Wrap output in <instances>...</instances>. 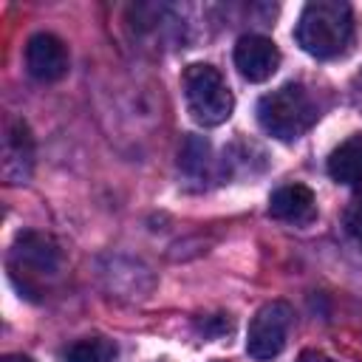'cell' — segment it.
<instances>
[{"label": "cell", "mask_w": 362, "mask_h": 362, "mask_svg": "<svg viewBox=\"0 0 362 362\" xmlns=\"http://www.w3.org/2000/svg\"><path fill=\"white\" fill-rule=\"evenodd\" d=\"M116 345L105 337H90L79 339L65 351V362H113Z\"/></svg>", "instance_id": "obj_11"}, {"label": "cell", "mask_w": 362, "mask_h": 362, "mask_svg": "<svg viewBox=\"0 0 362 362\" xmlns=\"http://www.w3.org/2000/svg\"><path fill=\"white\" fill-rule=\"evenodd\" d=\"M300 48L317 59H334L354 40V11L342 0H311L294 28Z\"/></svg>", "instance_id": "obj_1"}, {"label": "cell", "mask_w": 362, "mask_h": 362, "mask_svg": "<svg viewBox=\"0 0 362 362\" xmlns=\"http://www.w3.org/2000/svg\"><path fill=\"white\" fill-rule=\"evenodd\" d=\"M317 116H320L317 102L297 82H286L277 90L263 93L260 102H257V122H260V127L269 136L280 139V141L300 139L317 122Z\"/></svg>", "instance_id": "obj_2"}, {"label": "cell", "mask_w": 362, "mask_h": 362, "mask_svg": "<svg viewBox=\"0 0 362 362\" xmlns=\"http://www.w3.org/2000/svg\"><path fill=\"white\" fill-rule=\"evenodd\" d=\"M31 161H34V141L25 122L8 119L6 136H3V175L11 184H20L28 178Z\"/></svg>", "instance_id": "obj_8"}, {"label": "cell", "mask_w": 362, "mask_h": 362, "mask_svg": "<svg viewBox=\"0 0 362 362\" xmlns=\"http://www.w3.org/2000/svg\"><path fill=\"white\" fill-rule=\"evenodd\" d=\"M184 96H187V107L192 113V119L204 127H215L223 124L232 116L235 99L232 90L226 85V79L221 76L218 68L206 65V62H192L184 71Z\"/></svg>", "instance_id": "obj_3"}, {"label": "cell", "mask_w": 362, "mask_h": 362, "mask_svg": "<svg viewBox=\"0 0 362 362\" xmlns=\"http://www.w3.org/2000/svg\"><path fill=\"white\" fill-rule=\"evenodd\" d=\"M297 362H334V359L325 356V354H320V351H303V354L297 356Z\"/></svg>", "instance_id": "obj_15"}, {"label": "cell", "mask_w": 362, "mask_h": 362, "mask_svg": "<svg viewBox=\"0 0 362 362\" xmlns=\"http://www.w3.org/2000/svg\"><path fill=\"white\" fill-rule=\"evenodd\" d=\"M62 255L59 246L40 232H20L11 246V277L17 280L20 291L28 297L40 294V280L54 277L59 272Z\"/></svg>", "instance_id": "obj_4"}, {"label": "cell", "mask_w": 362, "mask_h": 362, "mask_svg": "<svg viewBox=\"0 0 362 362\" xmlns=\"http://www.w3.org/2000/svg\"><path fill=\"white\" fill-rule=\"evenodd\" d=\"M25 68L40 82H57L68 74V48L57 34L40 31L25 42Z\"/></svg>", "instance_id": "obj_6"}, {"label": "cell", "mask_w": 362, "mask_h": 362, "mask_svg": "<svg viewBox=\"0 0 362 362\" xmlns=\"http://www.w3.org/2000/svg\"><path fill=\"white\" fill-rule=\"evenodd\" d=\"M288 328H291V305L288 303L272 300V303L260 305L246 331V354L257 362L274 359L286 348Z\"/></svg>", "instance_id": "obj_5"}, {"label": "cell", "mask_w": 362, "mask_h": 362, "mask_svg": "<svg viewBox=\"0 0 362 362\" xmlns=\"http://www.w3.org/2000/svg\"><path fill=\"white\" fill-rule=\"evenodd\" d=\"M235 65L243 79L249 82H266L277 65H280V51L269 37L260 34H246L235 45Z\"/></svg>", "instance_id": "obj_7"}, {"label": "cell", "mask_w": 362, "mask_h": 362, "mask_svg": "<svg viewBox=\"0 0 362 362\" xmlns=\"http://www.w3.org/2000/svg\"><path fill=\"white\" fill-rule=\"evenodd\" d=\"M269 215L286 223H308L317 215L314 192L305 184H283L269 198Z\"/></svg>", "instance_id": "obj_9"}, {"label": "cell", "mask_w": 362, "mask_h": 362, "mask_svg": "<svg viewBox=\"0 0 362 362\" xmlns=\"http://www.w3.org/2000/svg\"><path fill=\"white\" fill-rule=\"evenodd\" d=\"M206 158H209V144L201 141V139H187L184 150H181V167L187 173H201L206 167Z\"/></svg>", "instance_id": "obj_12"}, {"label": "cell", "mask_w": 362, "mask_h": 362, "mask_svg": "<svg viewBox=\"0 0 362 362\" xmlns=\"http://www.w3.org/2000/svg\"><path fill=\"white\" fill-rule=\"evenodd\" d=\"M351 189H354V195L362 201V170H359V173H356V178L351 181Z\"/></svg>", "instance_id": "obj_16"}, {"label": "cell", "mask_w": 362, "mask_h": 362, "mask_svg": "<svg viewBox=\"0 0 362 362\" xmlns=\"http://www.w3.org/2000/svg\"><path fill=\"white\" fill-rule=\"evenodd\" d=\"M3 362H34V359L23 356V354H8V356H3Z\"/></svg>", "instance_id": "obj_17"}, {"label": "cell", "mask_w": 362, "mask_h": 362, "mask_svg": "<svg viewBox=\"0 0 362 362\" xmlns=\"http://www.w3.org/2000/svg\"><path fill=\"white\" fill-rule=\"evenodd\" d=\"M362 170V133L345 139L328 158V175L339 184H348L356 178V173Z\"/></svg>", "instance_id": "obj_10"}, {"label": "cell", "mask_w": 362, "mask_h": 362, "mask_svg": "<svg viewBox=\"0 0 362 362\" xmlns=\"http://www.w3.org/2000/svg\"><path fill=\"white\" fill-rule=\"evenodd\" d=\"M342 223H345V232L362 246V201L359 204H351L342 215Z\"/></svg>", "instance_id": "obj_13"}, {"label": "cell", "mask_w": 362, "mask_h": 362, "mask_svg": "<svg viewBox=\"0 0 362 362\" xmlns=\"http://www.w3.org/2000/svg\"><path fill=\"white\" fill-rule=\"evenodd\" d=\"M351 102H354V107H359L362 110V68L354 74V79H351Z\"/></svg>", "instance_id": "obj_14"}]
</instances>
